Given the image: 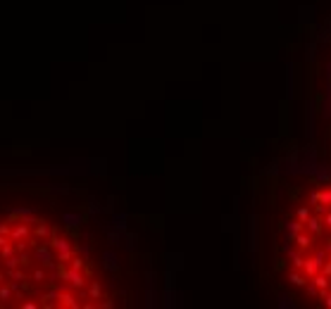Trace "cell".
Here are the masks:
<instances>
[{
  "instance_id": "cell-1",
  "label": "cell",
  "mask_w": 331,
  "mask_h": 309,
  "mask_svg": "<svg viewBox=\"0 0 331 309\" xmlns=\"http://www.w3.org/2000/svg\"><path fill=\"white\" fill-rule=\"evenodd\" d=\"M281 247L288 283L314 305L331 309V181L298 198Z\"/></svg>"
}]
</instances>
